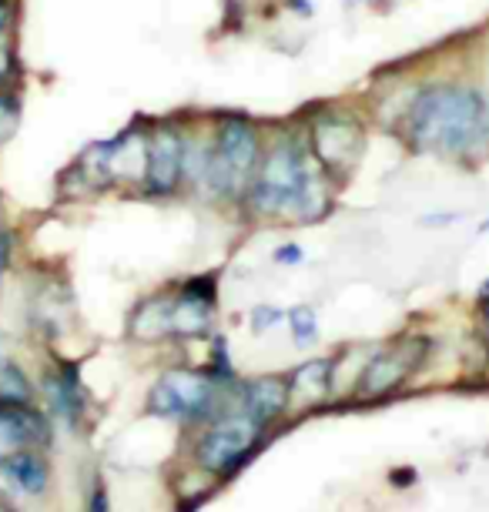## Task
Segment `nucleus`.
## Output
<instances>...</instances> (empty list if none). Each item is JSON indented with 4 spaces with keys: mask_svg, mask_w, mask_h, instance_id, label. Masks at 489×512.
Masks as SVG:
<instances>
[{
    "mask_svg": "<svg viewBox=\"0 0 489 512\" xmlns=\"http://www.w3.org/2000/svg\"><path fill=\"white\" fill-rule=\"evenodd\" d=\"M128 332L134 342H161L171 335V298H145L128 318Z\"/></svg>",
    "mask_w": 489,
    "mask_h": 512,
    "instance_id": "nucleus-15",
    "label": "nucleus"
},
{
    "mask_svg": "<svg viewBox=\"0 0 489 512\" xmlns=\"http://www.w3.org/2000/svg\"><path fill=\"white\" fill-rule=\"evenodd\" d=\"M222 379H208L198 372H165L148 392V412L171 422H198L218 412L222 402Z\"/></svg>",
    "mask_w": 489,
    "mask_h": 512,
    "instance_id": "nucleus-4",
    "label": "nucleus"
},
{
    "mask_svg": "<svg viewBox=\"0 0 489 512\" xmlns=\"http://www.w3.org/2000/svg\"><path fill=\"white\" fill-rule=\"evenodd\" d=\"M262 442V425L252 422L248 415H225L218 419L205 436L198 439L195 459L205 472H215V476H232L252 459V452Z\"/></svg>",
    "mask_w": 489,
    "mask_h": 512,
    "instance_id": "nucleus-5",
    "label": "nucleus"
},
{
    "mask_svg": "<svg viewBox=\"0 0 489 512\" xmlns=\"http://www.w3.org/2000/svg\"><path fill=\"white\" fill-rule=\"evenodd\" d=\"M262 164L258 148V131L248 118H222L215 131L212 154H208V195L215 198H238L252 185Z\"/></svg>",
    "mask_w": 489,
    "mask_h": 512,
    "instance_id": "nucleus-2",
    "label": "nucleus"
},
{
    "mask_svg": "<svg viewBox=\"0 0 489 512\" xmlns=\"http://www.w3.org/2000/svg\"><path fill=\"white\" fill-rule=\"evenodd\" d=\"M312 168L295 144H278L268 158L258 164L252 181V205L268 218H295L302 188L309 185Z\"/></svg>",
    "mask_w": 489,
    "mask_h": 512,
    "instance_id": "nucleus-3",
    "label": "nucleus"
},
{
    "mask_svg": "<svg viewBox=\"0 0 489 512\" xmlns=\"http://www.w3.org/2000/svg\"><path fill=\"white\" fill-rule=\"evenodd\" d=\"M0 512H14L11 506H4V502H0Z\"/></svg>",
    "mask_w": 489,
    "mask_h": 512,
    "instance_id": "nucleus-27",
    "label": "nucleus"
},
{
    "mask_svg": "<svg viewBox=\"0 0 489 512\" xmlns=\"http://www.w3.org/2000/svg\"><path fill=\"white\" fill-rule=\"evenodd\" d=\"M479 295H483V302H486V298H489V278H486V282H483V288H479Z\"/></svg>",
    "mask_w": 489,
    "mask_h": 512,
    "instance_id": "nucleus-24",
    "label": "nucleus"
},
{
    "mask_svg": "<svg viewBox=\"0 0 489 512\" xmlns=\"http://www.w3.org/2000/svg\"><path fill=\"white\" fill-rule=\"evenodd\" d=\"M11 245H14L11 231H7V228H0V272H4L7 262H11Z\"/></svg>",
    "mask_w": 489,
    "mask_h": 512,
    "instance_id": "nucleus-22",
    "label": "nucleus"
},
{
    "mask_svg": "<svg viewBox=\"0 0 489 512\" xmlns=\"http://www.w3.org/2000/svg\"><path fill=\"white\" fill-rule=\"evenodd\" d=\"M406 138L416 151L476 158L489 148V101L476 88L433 84L412 98Z\"/></svg>",
    "mask_w": 489,
    "mask_h": 512,
    "instance_id": "nucleus-1",
    "label": "nucleus"
},
{
    "mask_svg": "<svg viewBox=\"0 0 489 512\" xmlns=\"http://www.w3.org/2000/svg\"><path fill=\"white\" fill-rule=\"evenodd\" d=\"M289 405V379H282V375H258V379L245 382L238 389V412L258 422L262 429L272 419H278Z\"/></svg>",
    "mask_w": 489,
    "mask_h": 512,
    "instance_id": "nucleus-10",
    "label": "nucleus"
},
{
    "mask_svg": "<svg viewBox=\"0 0 489 512\" xmlns=\"http://www.w3.org/2000/svg\"><path fill=\"white\" fill-rule=\"evenodd\" d=\"M312 144L325 168H345L349 161H356V154L362 148V134L356 124L345 118H322L315 121Z\"/></svg>",
    "mask_w": 489,
    "mask_h": 512,
    "instance_id": "nucleus-11",
    "label": "nucleus"
},
{
    "mask_svg": "<svg viewBox=\"0 0 489 512\" xmlns=\"http://www.w3.org/2000/svg\"><path fill=\"white\" fill-rule=\"evenodd\" d=\"M302 258H305V251L299 245H282V248L275 251V262L278 265H299Z\"/></svg>",
    "mask_w": 489,
    "mask_h": 512,
    "instance_id": "nucleus-21",
    "label": "nucleus"
},
{
    "mask_svg": "<svg viewBox=\"0 0 489 512\" xmlns=\"http://www.w3.org/2000/svg\"><path fill=\"white\" fill-rule=\"evenodd\" d=\"M419 362H423V349L412 355L409 345L376 355V359L366 365L362 379H359V395H362V399H379V395H389L392 389H399L402 379H409V375L416 372Z\"/></svg>",
    "mask_w": 489,
    "mask_h": 512,
    "instance_id": "nucleus-9",
    "label": "nucleus"
},
{
    "mask_svg": "<svg viewBox=\"0 0 489 512\" xmlns=\"http://www.w3.org/2000/svg\"><path fill=\"white\" fill-rule=\"evenodd\" d=\"M84 512H111V499H108V489H104V482L98 479L91 489V499H88V509Z\"/></svg>",
    "mask_w": 489,
    "mask_h": 512,
    "instance_id": "nucleus-20",
    "label": "nucleus"
},
{
    "mask_svg": "<svg viewBox=\"0 0 489 512\" xmlns=\"http://www.w3.org/2000/svg\"><path fill=\"white\" fill-rule=\"evenodd\" d=\"M4 362H11V359H7V349H4V342H0V365Z\"/></svg>",
    "mask_w": 489,
    "mask_h": 512,
    "instance_id": "nucleus-25",
    "label": "nucleus"
},
{
    "mask_svg": "<svg viewBox=\"0 0 489 512\" xmlns=\"http://www.w3.org/2000/svg\"><path fill=\"white\" fill-rule=\"evenodd\" d=\"M47 399H51L54 415H61L67 425H78L84 415V389L78 379V369L74 365H61V369H51L44 379Z\"/></svg>",
    "mask_w": 489,
    "mask_h": 512,
    "instance_id": "nucleus-12",
    "label": "nucleus"
},
{
    "mask_svg": "<svg viewBox=\"0 0 489 512\" xmlns=\"http://www.w3.org/2000/svg\"><path fill=\"white\" fill-rule=\"evenodd\" d=\"M332 359H309L289 375V399L295 405H319L332 392Z\"/></svg>",
    "mask_w": 489,
    "mask_h": 512,
    "instance_id": "nucleus-13",
    "label": "nucleus"
},
{
    "mask_svg": "<svg viewBox=\"0 0 489 512\" xmlns=\"http://www.w3.org/2000/svg\"><path fill=\"white\" fill-rule=\"evenodd\" d=\"M51 439V425L31 402L0 395V456L27 446H44Z\"/></svg>",
    "mask_w": 489,
    "mask_h": 512,
    "instance_id": "nucleus-7",
    "label": "nucleus"
},
{
    "mask_svg": "<svg viewBox=\"0 0 489 512\" xmlns=\"http://www.w3.org/2000/svg\"><path fill=\"white\" fill-rule=\"evenodd\" d=\"M17 124H21V108H17V101L11 98V94L0 91V148L14 138Z\"/></svg>",
    "mask_w": 489,
    "mask_h": 512,
    "instance_id": "nucleus-18",
    "label": "nucleus"
},
{
    "mask_svg": "<svg viewBox=\"0 0 489 512\" xmlns=\"http://www.w3.org/2000/svg\"><path fill=\"white\" fill-rule=\"evenodd\" d=\"M479 231H483V235H486V231H489V218L483 221V225H479Z\"/></svg>",
    "mask_w": 489,
    "mask_h": 512,
    "instance_id": "nucleus-26",
    "label": "nucleus"
},
{
    "mask_svg": "<svg viewBox=\"0 0 489 512\" xmlns=\"http://www.w3.org/2000/svg\"><path fill=\"white\" fill-rule=\"evenodd\" d=\"M0 395H7V399H21V402L31 399V385H27V375L17 369L14 362L0 365Z\"/></svg>",
    "mask_w": 489,
    "mask_h": 512,
    "instance_id": "nucleus-17",
    "label": "nucleus"
},
{
    "mask_svg": "<svg viewBox=\"0 0 489 512\" xmlns=\"http://www.w3.org/2000/svg\"><path fill=\"white\" fill-rule=\"evenodd\" d=\"M289 325H292V342L295 345H315L319 342V318L309 305H295L289 312Z\"/></svg>",
    "mask_w": 489,
    "mask_h": 512,
    "instance_id": "nucleus-16",
    "label": "nucleus"
},
{
    "mask_svg": "<svg viewBox=\"0 0 489 512\" xmlns=\"http://www.w3.org/2000/svg\"><path fill=\"white\" fill-rule=\"evenodd\" d=\"M185 178V138L165 124L145 141V181L151 195H171Z\"/></svg>",
    "mask_w": 489,
    "mask_h": 512,
    "instance_id": "nucleus-6",
    "label": "nucleus"
},
{
    "mask_svg": "<svg viewBox=\"0 0 489 512\" xmlns=\"http://www.w3.org/2000/svg\"><path fill=\"white\" fill-rule=\"evenodd\" d=\"M285 312L282 308H272V305H258L255 312H252V328L255 332H265L268 325H275V322H282Z\"/></svg>",
    "mask_w": 489,
    "mask_h": 512,
    "instance_id": "nucleus-19",
    "label": "nucleus"
},
{
    "mask_svg": "<svg viewBox=\"0 0 489 512\" xmlns=\"http://www.w3.org/2000/svg\"><path fill=\"white\" fill-rule=\"evenodd\" d=\"M212 308H215L212 278L188 282L185 292L171 298V335H205L212 328Z\"/></svg>",
    "mask_w": 489,
    "mask_h": 512,
    "instance_id": "nucleus-8",
    "label": "nucleus"
},
{
    "mask_svg": "<svg viewBox=\"0 0 489 512\" xmlns=\"http://www.w3.org/2000/svg\"><path fill=\"white\" fill-rule=\"evenodd\" d=\"M483 328H486V342H489V298H486V305H483Z\"/></svg>",
    "mask_w": 489,
    "mask_h": 512,
    "instance_id": "nucleus-23",
    "label": "nucleus"
},
{
    "mask_svg": "<svg viewBox=\"0 0 489 512\" xmlns=\"http://www.w3.org/2000/svg\"><path fill=\"white\" fill-rule=\"evenodd\" d=\"M0 472H7V479H11L21 492H27V496H41L47 489V479H51L47 462L37 456L31 446L0 456Z\"/></svg>",
    "mask_w": 489,
    "mask_h": 512,
    "instance_id": "nucleus-14",
    "label": "nucleus"
}]
</instances>
